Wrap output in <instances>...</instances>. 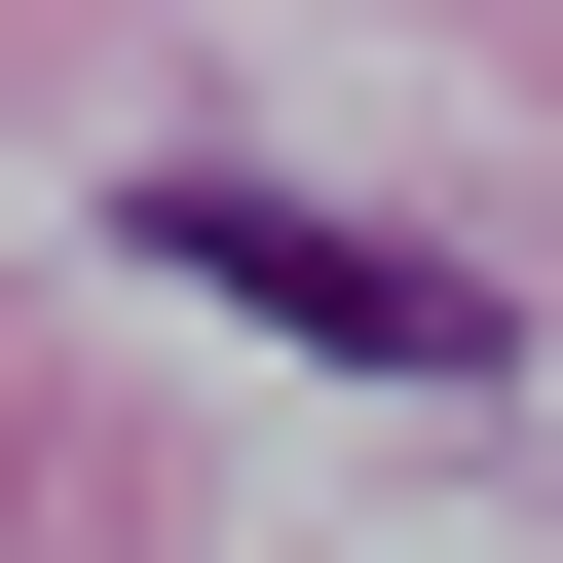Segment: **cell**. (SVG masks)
<instances>
[{
	"label": "cell",
	"instance_id": "cell-1",
	"mask_svg": "<svg viewBox=\"0 0 563 563\" xmlns=\"http://www.w3.org/2000/svg\"><path fill=\"white\" fill-rule=\"evenodd\" d=\"M151 263H188V301H263V339H339V376H488V301H451V263L413 225H301V188H151Z\"/></svg>",
	"mask_w": 563,
	"mask_h": 563
}]
</instances>
